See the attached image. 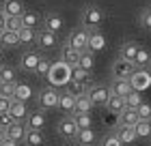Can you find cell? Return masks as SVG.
<instances>
[{
  "mask_svg": "<svg viewBox=\"0 0 151 146\" xmlns=\"http://www.w3.org/2000/svg\"><path fill=\"white\" fill-rule=\"evenodd\" d=\"M138 47H140V45L136 43V41H125V43L119 47V58H121V60H127V62H134Z\"/></svg>",
  "mask_w": 151,
  "mask_h": 146,
  "instance_id": "obj_18",
  "label": "cell"
},
{
  "mask_svg": "<svg viewBox=\"0 0 151 146\" xmlns=\"http://www.w3.org/2000/svg\"><path fill=\"white\" fill-rule=\"evenodd\" d=\"M69 82L86 84V82H91V71H84V69H80V67H71L69 69Z\"/></svg>",
  "mask_w": 151,
  "mask_h": 146,
  "instance_id": "obj_28",
  "label": "cell"
},
{
  "mask_svg": "<svg viewBox=\"0 0 151 146\" xmlns=\"http://www.w3.org/2000/svg\"><path fill=\"white\" fill-rule=\"evenodd\" d=\"M129 86H132V90H136V93H140V90H147L149 84H151V75L147 73V69H134V73L127 78Z\"/></svg>",
  "mask_w": 151,
  "mask_h": 146,
  "instance_id": "obj_4",
  "label": "cell"
},
{
  "mask_svg": "<svg viewBox=\"0 0 151 146\" xmlns=\"http://www.w3.org/2000/svg\"><path fill=\"white\" fill-rule=\"evenodd\" d=\"M4 65V56H2V50H0V67Z\"/></svg>",
  "mask_w": 151,
  "mask_h": 146,
  "instance_id": "obj_49",
  "label": "cell"
},
{
  "mask_svg": "<svg viewBox=\"0 0 151 146\" xmlns=\"http://www.w3.org/2000/svg\"><path fill=\"white\" fill-rule=\"evenodd\" d=\"M142 103V99H140V93H136V90H132L127 97H125V108H129V110H138V105Z\"/></svg>",
  "mask_w": 151,
  "mask_h": 146,
  "instance_id": "obj_40",
  "label": "cell"
},
{
  "mask_svg": "<svg viewBox=\"0 0 151 146\" xmlns=\"http://www.w3.org/2000/svg\"><path fill=\"white\" fill-rule=\"evenodd\" d=\"M78 60H80V52L78 50H73V47H69V45H63L60 47V62L63 65H67V67H78Z\"/></svg>",
  "mask_w": 151,
  "mask_h": 146,
  "instance_id": "obj_14",
  "label": "cell"
},
{
  "mask_svg": "<svg viewBox=\"0 0 151 146\" xmlns=\"http://www.w3.org/2000/svg\"><path fill=\"white\" fill-rule=\"evenodd\" d=\"M134 133H136V137H140V140L151 137V125H149V120H138L134 125Z\"/></svg>",
  "mask_w": 151,
  "mask_h": 146,
  "instance_id": "obj_35",
  "label": "cell"
},
{
  "mask_svg": "<svg viewBox=\"0 0 151 146\" xmlns=\"http://www.w3.org/2000/svg\"><path fill=\"white\" fill-rule=\"evenodd\" d=\"M17 45H19L17 32H11V30L0 32V47H2V50H13V47H17Z\"/></svg>",
  "mask_w": 151,
  "mask_h": 146,
  "instance_id": "obj_24",
  "label": "cell"
},
{
  "mask_svg": "<svg viewBox=\"0 0 151 146\" xmlns=\"http://www.w3.org/2000/svg\"><path fill=\"white\" fill-rule=\"evenodd\" d=\"M50 69H52V60L45 58V56H41L39 65H37V69H35V75H37V78H47Z\"/></svg>",
  "mask_w": 151,
  "mask_h": 146,
  "instance_id": "obj_36",
  "label": "cell"
},
{
  "mask_svg": "<svg viewBox=\"0 0 151 146\" xmlns=\"http://www.w3.org/2000/svg\"><path fill=\"white\" fill-rule=\"evenodd\" d=\"M65 43L78 52H84V50H88V32L84 28H76V30H71V34L67 37Z\"/></svg>",
  "mask_w": 151,
  "mask_h": 146,
  "instance_id": "obj_5",
  "label": "cell"
},
{
  "mask_svg": "<svg viewBox=\"0 0 151 146\" xmlns=\"http://www.w3.org/2000/svg\"><path fill=\"white\" fill-rule=\"evenodd\" d=\"M9 114H11L13 120H22V122H24V118L28 116V108H26V103H24V101L13 99L11 108H9Z\"/></svg>",
  "mask_w": 151,
  "mask_h": 146,
  "instance_id": "obj_21",
  "label": "cell"
},
{
  "mask_svg": "<svg viewBox=\"0 0 151 146\" xmlns=\"http://www.w3.org/2000/svg\"><path fill=\"white\" fill-rule=\"evenodd\" d=\"M0 11H2L6 17H11V15H22L26 9H24V2H22V0H2Z\"/></svg>",
  "mask_w": 151,
  "mask_h": 146,
  "instance_id": "obj_17",
  "label": "cell"
},
{
  "mask_svg": "<svg viewBox=\"0 0 151 146\" xmlns=\"http://www.w3.org/2000/svg\"><path fill=\"white\" fill-rule=\"evenodd\" d=\"M138 120H140V118H138V112H136V110L125 108V110L119 114V125H121V127H132V129H134V125L138 122Z\"/></svg>",
  "mask_w": 151,
  "mask_h": 146,
  "instance_id": "obj_25",
  "label": "cell"
},
{
  "mask_svg": "<svg viewBox=\"0 0 151 146\" xmlns=\"http://www.w3.org/2000/svg\"><path fill=\"white\" fill-rule=\"evenodd\" d=\"M56 131H58V135L63 137V140H71L73 142L76 133H78V125H76L73 116H63L60 118L58 125H56Z\"/></svg>",
  "mask_w": 151,
  "mask_h": 146,
  "instance_id": "obj_6",
  "label": "cell"
},
{
  "mask_svg": "<svg viewBox=\"0 0 151 146\" xmlns=\"http://www.w3.org/2000/svg\"><path fill=\"white\" fill-rule=\"evenodd\" d=\"M136 112H138V118H140V120H151V103L142 101Z\"/></svg>",
  "mask_w": 151,
  "mask_h": 146,
  "instance_id": "obj_41",
  "label": "cell"
},
{
  "mask_svg": "<svg viewBox=\"0 0 151 146\" xmlns=\"http://www.w3.org/2000/svg\"><path fill=\"white\" fill-rule=\"evenodd\" d=\"M43 28L50 30L52 34H58L60 30H65V19H63V15L56 13V11L47 13V15L43 17Z\"/></svg>",
  "mask_w": 151,
  "mask_h": 146,
  "instance_id": "obj_11",
  "label": "cell"
},
{
  "mask_svg": "<svg viewBox=\"0 0 151 146\" xmlns=\"http://www.w3.org/2000/svg\"><path fill=\"white\" fill-rule=\"evenodd\" d=\"M19 28H24V26H22V15H11V17H6V22H4V30L17 32Z\"/></svg>",
  "mask_w": 151,
  "mask_h": 146,
  "instance_id": "obj_38",
  "label": "cell"
},
{
  "mask_svg": "<svg viewBox=\"0 0 151 146\" xmlns=\"http://www.w3.org/2000/svg\"><path fill=\"white\" fill-rule=\"evenodd\" d=\"M73 108H76V99H73L71 95H67V93H60L56 110H60L65 116H71V114H73Z\"/></svg>",
  "mask_w": 151,
  "mask_h": 146,
  "instance_id": "obj_22",
  "label": "cell"
},
{
  "mask_svg": "<svg viewBox=\"0 0 151 146\" xmlns=\"http://www.w3.org/2000/svg\"><path fill=\"white\" fill-rule=\"evenodd\" d=\"M22 142H24L26 146H45L47 137H45V133H43V131H32V129H28Z\"/></svg>",
  "mask_w": 151,
  "mask_h": 146,
  "instance_id": "obj_20",
  "label": "cell"
},
{
  "mask_svg": "<svg viewBox=\"0 0 151 146\" xmlns=\"http://www.w3.org/2000/svg\"><path fill=\"white\" fill-rule=\"evenodd\" d=\"M11 103H13V99H6V97L0 95V114H9Z\"/></svg>",
  "mask_w": 151,
  "mask_h": 146,
  "instance_id": "obj_44",
  "label": "cell"
},
{
  "mask_svg": "<svg viewBox=\"0 0 151 146\" xmlns=\"http://www.w3.org/2000/svg\"><path fill=\"white\" fill-rule=\"evenodd\" d=\"M149 125H151V120H149Z\"/></svg>",
  "mask_w": 151,
  "mask_h": 146,
  "instance_id": "obj_52",
  "label": "cell"
},
{
  "mask_svg": "<svg viewBox=\"0 0 151 146\" xmlns=\"http://www.w3.org/2000/svg\"><path fill=\"white\" fill-rule=\"evenodd\" d=\"M65 93L71 95L73 99H78V97L86 95V84H80V82H69V84L65 86Z\"/></svg>",
  "mask_w": 151,
  "mask_h": 146,
  "instance_id": "obj_33",
  "label": "cell"
},
{
  "mask_svg": "<svg viewBox=\"0 0 151 146\" xmlns=\"http://www.w3.org/2000/svg\"><path fill=\"white\" fill-rule=\"evenodd\" d=\"M39 60H41V54H39V52L26 50L22 56H19V69H22V71H26V73H35Z\"/></svg>",
  "mask_w": 151,
  "mask_h": 146,
  "instance_id": "obj_9",
  "label": "cell"
},
{
  "mask_svg": "<svg viewBox=\"0 0 151 146\" xmlns=\"http://www.w3.org/2000/svg\"><path fill=\"white\" fill-rule=\"evenodd\" d=\"M78 67L80 69H84V71H93V67H95V54L93 52H80V60H78Z\"/></svg>",
  "mask_w": 151,
  "mask_h": 146,
  "instance_id": "obj_30",
  "label": "cell"
},
{
  "mask_svg": "<svg viewBox=\"0 0 151 146\" xmlns=\"http://www.w3.org/2000/svg\"><path fill=\"white\" fill-rule=\"evenodd\" d=\"M47 82H50L52 88H58V86H67L69 84V67L63 65V62H52V69L47 73Z\"/></svg>",
  "mask_w": 151,
  "mask_h": 146,
  "instance_id": "obj_2",
  "label": "cell"
},
{
  "mask_svg": "<svg viewBox=\"0 0 151 146\" xmlns=\"http://www.w3.org/2000/svg\"><path fill=\"white\" fill-rule=\"evenodd\" d=\"M73 142L78 146H95V142H97V133H95L93 129H78Z\"/></svg>",
  "mask_w": 151,
  "mask_h": 146,
  "instance_id": "obj_16",
  "label": "cell"
},
{
  "mask_svg": "<svg viewBox=\"0 0 151 146\" xmlns=\"http://www.w3.org/2000/svg\"><path fill=\"white\" fill-rule=\"evenodd\" d=\"M4 22H6V15H4L2 11H0V32L4 30Z\"/></svg>",
  "mask_w": 151,
  "mask_h": 146,
  "instance_id": "obj_46",
  "label": "cell"
},
{
  "mask_svg": "<svg viewBox=\"0 0 151 146\" xmlns=\"http://www.w3.org/2000/svg\"><path fill=\"white\" fill-rule=\"evenodd\" d=\"M86 97L91 99L93 105H104L106 99L110 97V93H108V86L106 84H91L86 88Z\"/></svg>",
  "mask_w": 151,
  "mask_h": 146,
  "instance_id": "obj_7",
  "label": "cell"
},
{
  "mask_svg": "<svg viewBox=\"0 0 151 146\" xmlns=\"http://www.w3.org/2000/svg\"><path fill=\"white\" fill-rule=\"evenodd\" d=\"M15 84H2L0 86V95L6 97V99H15Z\"/></svg>",
  "mask_w": 151,
  "mask_h": 146,
  "instance_id": "obj_42",
  "label": "cell"
},
{
  "mask_svg": "<svg viewBox=\"0 0 151 146\" xmlns=\"http://www.w3.org/2000/svg\"><path fill=\"white\" fill-rule=\"evenodd\" d=\"M134 62H127V60H121V58H116L112 62V69H110V73H112V80H127L129 75L134 73Z\"/></svg>",
  "mask_w": 151,
  "mask_h": 146,
  "instance_id": "obj_8",
  "label": "cell"
},
{
  "mask_svg": "<svg viewBox=\"0 0 151 146\" xmlns=\"http://www.w3.org/2000/svg\"><path fill=\"white\" fill-rule=\"evenodd\" d=\"M26 125L22 120H15L11 125V127H6L4 129V135H6V140H11V142H22L24 140V135H26Z\"/></svg>",
  "mask_w": 151,
  "mask_h": 146,
  "instance_id": "obj_12",
  "label": "cell"
},
{
  "mask_svg": "<svg viewBox=\"0 0 151 146\" xmlns=\"http://www.w3.org/2000/svg\"><path fill=\"white\" fill-rule=\"evenodd\" d=\"M108 93L110 95H116V97H125L132 93V86H129V82L127 80H112L110 84H108Z\"/></svg>",
  "mask_w": 151,
  "mask_h": 146,
  "instance_id": "obj_15",
  "label": "cell"
},
{
  "mask_svg": "<svg viewBox=\"0 0 151 146\" xmlns=\"http://www.w3.org/2000/svg\"><path fill=\"white\" fill-rule=\"evenodd\" d=\"M15 80H17V71L13 67H9V65L0 67V82L2 84H15Z\"/></svg>",
  "mask_w": 151,
  "mask_h": 146,
  "instance_id": "obj_31",
  "label": "cell"
},
{
  "mask_svg": "<svg viewBox=\"0 0 151 146\" xmlns=\"http://www.w3.org/2000/svg\"><path fill=\"white\" fill-rule=\"evenodd\" d=\"M24 125H26V129L43 131V127L47 125V116H45V112H41V110H35V112H28V116L24 118Z\"/></svg>",
  "mask_w": 151,
  "mask_h": 146,
  "instance_id": "obj_10",
  "label": "cell"
},
{
  "mask_svg": "<svg viewBox=\"0 0 151 146\" xmlns=\"http://www.w3.org/2000/svg\"><path fill=\"white\" fill-rule=\"evenodd\" d=\"M35 45H37V47H41V50H54V45H56V34H52L50 30L41 28V30L37 32Z\"/></svg>",
  "mask_w": 151,
  "mask_h": 146,
  "instance_id": "obj_13",
  "label": "cell"
},
{
  "mask_svg": "<svg viewBox=\"0 0 151 146\" xmlns=\"http://www.w3.org/2000/svg\"><path fill=\"white\" fill-rule=\"evenodd\" d=\"M13 122H15V120H13V118H11V114H0V129H6V127H11V125Z\"/></svg>",
  "mask_w": 151,
  "mask_h": 146,
  "instance_id": "obj_45",
  "label": "cell"
},
{
  "mask_svg": "<svg viewBox=\"0 0 151 146\" xmlns=\"http://www.w3.org/2000/svg\"><path fill=\"white\" fill-rule=\"evenodd\" d=\"M17 39H19V45H35V39H37V30H30V28H19L17 30Z\"/></svg>",
  "mask_w": 151,
  "mask_h": 146,
  "instance_id": "obj_27",
  "label": "cell"
},
{
  "mask_svg": "<svg viewBox=\"0 0 151 146\" xmlns=\"http://www.w3.org/2000/svg\"><path fill=\"white\" fill-rule=\"evenodd\" d=\"M37 24H39V15H37L35 11H24V13H22V26H24V28L35 30Z\"/></svg>",
  "mask_w": 151,
  "mask_h": 146,
  "instance_id": "obj_34",
  "label": "cell"
},
{
  "mask_svg": "<svg viewBox=\"0 0 151 146\" xmlns=\"http://www.w3.org/2000/svg\"><path fill=\"white\" fill-rule=\"evenodd\" d=\"M0 146H17V142H11V140H4Z\"/></svg>",
  "mask_w": 151,
  "mask_h": 146,
  "instance_id": "obj_47",
  "label": "cell"
},
{
  "mask_svg": "<svg viewBox=\"0 0 151 146\" xmlns=\"http://www.w3.org/2000/svg\"><path fill=\"white\" fill-rule=\"evenodd\" d=\"M147 69H149V75H151V62H149V67H147Z\"/></svg>",
  "mask_w": 151,
  "mask_h": 146,
  "instance_id": "obj_50",
  "label": "cell"
},
{
  "mask_svg": "<svg viewBox=\"0 0 151 146\" xmlns=\"http://www.w3.org/2000/svg\"><path fill=\"white\" fill-rule=\"evenodd\" d=\"M138 24H140V28H142V30L151 32V9H142V11H140V15H138Z\"/></svg>",
  "mask_w": 151,
  "mask_h": 146,
  "instance_id": "obj_39",
  "label": "cell"
},
{
  "mask_svg": "<svg viewBox=\"0 0 151 146\" xmlns=\"http://www.w3.org/2000/svg\"><path fill=\"white\" fill-rule=\"evenodd\" d=\"M104 50V39L97 34V30H91L88 32V52H101Z\"/></svg>",
  "mask_w": 151,
  "mask_h": 146,
  "instance_id": "obj_32",
  "label": "cell"
},
{
  "mask_svg": "<svg viewBox=\"0 0 151 146\" xmlns=\"http://www.w3.org/2000/svg\"><path fill=\"white\" fill-rule=\"evenodd\" d=\"M101 146H121V142L116 137V133H106L101 137Z\"/></svg>",
  "mask_w": 151,
  "mask_h": 146,
  "instance_id": "obj_43",
  "label": "cell"
},
{
  "mask_svg": "<svg viewBox=\"0 0 151 146\" xmlns=\"http://www.w3.org/2000/svg\"><path fill=\"white\" fill-rule=\"evenodd\" d=\"M101 22H104V13H101L99 6H95V4H86L84 9H82V17H80V28H84V30H97Z\"/></svg>",
  "mask_w": 151,
  "mask_h": 146,
  "instance_id": "obj_1",
  "label": "cell"
},
{
  "mask_svg": "<svg viewBox=\"0 0 151 146\" xmlns=\"http://www.w3.org/2000/svg\"><path fill=\"white\" fill-rule=\"evenodd\" d=\"M116 137H119L121 146H132L136 140H138L132 127H121V125H119V129H116Z\"/></svg>",
  "mask_w": 151,
  "mask_h": 146,
  "instance_id": "obj_23",
  "label": "cell"
},
{
  "mask_svg": "<svg viewBox=\"0 0 151 146\" xmlns=\"http://www.w3.org/2000/svg\"><path fill=\"white\" fill-rule=\"evenodd\" d=\"M95 105L91 103V99H88L86 95H82V97H78L76 99V108H73V114H91V110H93Z\"/></svg>",
  "mask_w": 151,
  "mask_h": 146,
  "instance_id": "obj_29",
  "label": "cell"
},
{
  "mask_svg": "<svg viewBox=\"0 0 151 146\" xmlns=\"http://www.w3.org/2000/svg\"><path fill=\"white\" fill-rule=\"evenodd\" d=\"M58 97H60V93H56V88H52V86L43 88V90L39 93V97H37V105H39V110H41V112L56 110V105H58Z\"/></svg>",
  "mask_w": 151,
  "mask_h": 146,
  "instance_id": "obj_3",
  "label": "cell"
},
{
  "mask_svg": "<svg viewBox=\"0 0 151 146\" xmlns=\"http://www.w3.org/2000/svg\"><path fill=\"white\" fill-rule=\"evenodd\" d=\"M151 62V52L147 47H138V52H136V58H134V67L136 69H147Z\"/></svg>",
  "mask_w": 151,
  "mask_h": 146,
  "instance_id": "obj_26",
  "label": "cell"
},
{
  "mask_svg": "<svg viewBox=\"0 0 151 146\" xmlns=\"http://www.w3.org/2000/svg\"><path fill=\"white\" fill-rule=\"evenodd\" d=\"M104 108L108 110L110 114H114V116H119L123 110H125V99L123 97H116V95H110L106 99V103H104Z\"/></svg>",
  "mask_w": 151,
  "mask_h": 146,
  "instance_id": "obj_19",
  "label": "cell"
},
{
  "mask_svg": "<svg viewBox=\"0 0 151 146\" xmlns=\"http://www.w3.org/2000/svg\"><path fill=\"white\" fill-rule=\"evenodd\" d=\"M0 86H2V82H0Z\"/></svg>",
  "mask_w": 151,
  "mask_h": 146,
  "instance_id": "obj_51",
  "label": "cell"
},
{
  "mask_svg": "<svg viewBox=\"0 0 151 146\" xmlns=\"http://www.w3.org/2000/svg\"><path fill=\"white\" fill-rule=\"evenodd\" d=\"M78 129H91L93 127V116L91 114H71Z\"/></svg>",
  "mask_w": 151,
  "mask_h": 146,
  "instance_id": "obj_37",
  "label": "cell"
},
{
  "mask_svg": "<svg viewBox=\"0 0 151 146\" xmlns=\"http://www.w3.org/2000/svg\"><path fill=\"white\" fill-rule=\"evenodd\" d=\"M4 140H6V135H4V131H2V129H0V144H2Z\"/></svg>",
  "mask_w": 151,
  "mask_h": 146,
  "instance_id": "obj_48",
  "label": "cell"
}]
</instances>
